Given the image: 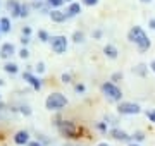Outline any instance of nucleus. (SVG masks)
<instances>
[{
  "instance_id": "1",
  "label": "nucleus",
  "mask_w": 155,
  "mask_h": 146,
  "mask_svg": "<svg viewBox=\"0 0 155 146\" xmlns=\"http://www.w3.org/2000/svg\"><path fill=\"white\" fill-rule=\"evenodd\" d=\"M127 40L136 45L140 53H145V52L150 50V46H152V41H150L148 34L143 31L141 26H133V28L129 29V33H127Z\"/></svg>"
},
{
  "instance_id": "2",
  "label": "nucleus",
  "mask_w": 155,
  "mask_h": 146,
  "mask_svg": "<svg viewBox=\"0 0 155 146\" xmlns=\"http://www.w3.org/2000/svg\"><path fill=\"white\" fill-rule=\"evenodd\" d=\"M55 127L61 132V136L67 138V139H78L81 134V127L72 120H55Z\"/></svg>"
},
{
  "instance_id": "3",
  "label": "nucleus",
  "mask_w": 155,
  "mask_h": 146,
  "mask_svg": "<svg viewBox=\"0 0 155 146\" xmlns=\"http://www.w3.org/2000/svg\"><path fill=\"white\" fill-rule=\"evenodd\" d=\"M66 105H67V98L62 93H50L45 100V107L50 112H59L62 108H66Z\"/></svg>"
},
{
  "instance_id": "4",
  "label": "nucleus",
  "mask_w": 155,
  "mask_h": 146,
  "mask_svg": "<svg viewBox=\"0 0 155 146\" xmlns=\"http://www.w3.org/2000/svg\"><path fill=\"white\" fill-rule=\"evenodd\" d=\"M102 93L105 95L107 100L114 101V103L122 101V91H121V88H119L117 84H114L112 81H105V83L102 84Z\"/></svg>"
},
{
  "instance_id": "5",
  "label": "nucleus",
  "mask_w": 155,
  "mask_h": 146,
  "mask_svg": "<svg viewBox=\"0 0 155 146\" xmlns=\"http://www.w3.org/2000/svg\"><path fill=\"white\" fill-rule=\"evenodd\" d=\"M117 113L119 115H138V113H141V107L134 101H119Z\"/></svg>"
},
{
  "instance_id": "6",
  "label": "nucleus",
  "mask_w": 155,
  "mask_h": 146,
  "mask_svg": "<svg viewBox=\"0 0 155 146\" xmlns=\"http://www.w3.org/2000/svg\"><path fill=\"white\" fill-rule=\"evenodd\" d=\"M50 45H52V50L62 55V53H66L67 50V38L66 36H62V34H57V36H52L50 38Z\"/></svg>"
},
{
  "instance_id": "7",
  "label": "nucleus",
  "mask_w": 155,
  "mask_h": 146,
  "mask_svg": "<svg viewBox=\"0 0 155 146\" xmlns=\"http://www.w3.org/2000/svg\"><path fill=\"white\" fill-rule=\"evenodd\" d=\"M109 134L112 136V139L119 141V143H133V138H131V134H127L126 131L119 129V127H112L110 131H109Z\"/></svg>"
},
{
  "instance_id": "8",
  "label": "nucleus",
  "mask_w": 155,
  "mask_h": 146,
  "mask_svg": "<svg viewBox=\"0 0 155 146\" xmlns=\"http://www.w3.org/2000/svg\"><path fill=\"white\" fill-rule=\"evenodd\" d=\"M22 81H26L33 90L40 91L41 90V86H43V83H41V79L38 78V76H35V74H31L29 71H26V72H22Z\"/></svg>"
},
{
  "instance_id": "9",
  "label": "nucleus",
  "mask_w": 155,
  "mask_h": 146,
  "mask_svg": "<svg viewBox=\"0 0 155 146\" xmlns=\"http://www.w3.org/2000/svg\"><path fill=\"white\" fill-rule=\"evenodd\" d=\"M21 5L17 0H7V11L11 12L12 17H21Z\"/></svg>"
},
{
  "instance_id": "10",
  "label": "nucleus",
  "mask_w": 155,
  "mask_h": 146,
  "mask_svg": "<svg viewBox=\"0 0 155 146\" xmlns=\"http://www.w3.org/2000/svg\"><path fill=\"white\" fill-rule=\"evenodd\" d=\"M14 143L19 146H24L29 143V132L28 131H17L16 134H14Z\"/></svg>"
},
{
  "instance_id": "11",
  "label": "nucleus",
  "mask_w": 155,
  "mask_h": 146,
  "mask_svg": "<svg viewBox=\"0 0 155 146\" xmlns=\"http://www.w3.org/2000/svg\"><path fill=\"white\" fill-rule=\"evenodd\" d=\"M48 16H50V19H52L54 23H64L66 19H69V17H67V14L64 11H61V9H52Z\"/></svg>"
},
{
  "instance_id": "12",
  "label": "nucleus",
  "mask_w": 155,
  "mask_h": 146,
  "mask_svg": "<svg viewBox=\"0 0 155 146\" xmlns=\"http://www.w3.org/2000/svg\"><path fill=\"white\" fill-rule=\"evenodd\" d=\"M14 53H16V48H14L12 43H4L2 48H0V57L2 59H11Z\"/></svg>"
},
{
  "instance_id": "13",
  "label": "nucleus",
  "mask_w": 155,
  "mask_h": 146,
  "mask_svg": "<svg viewBox=\"0 0 155 146\" xmlns=\"http://www.w3.org/2000/svg\"><path fill=\"white\" fill-rule=\"evenodd\" d=\"M104 55H105L107 59H110V60H116L117 57H119V50H117L114 45L107 43V45L104 46Z\"/></svg>"
},
{
  "instance_id": "14",
  "label": "nucleus",
  "mask_w": 155,
  "mask_h": 146,
  "mask_svg": "<svg viewBox=\"0 0 155 146\" xmlns=\"http://www.w3.org/2000/svg\"><path fill=\"white\" fill-rule=\"evenodd\" d=\"M83 12V9H81V4H78V2H71L69 4V7H67V17H76L78 14H81Z\"/></svg>"
},
{
  "instance_id": "15",
  "label": "nucleus",
  "mask_w": 155,
  "mask_h": 146,
  "mask_svg": "<svg viewBox=\"0 0 155 146\" xmlns=\"http://www.w3.org/2000/svg\"><path fill=\"white\" fill-rule=\"evenodd\" d=\"M0 29H2V33H11V19L9 17L0 19Z\"/></svg>"
},
{
  "instance_id": "16",
  "label": "nucleus",
  "mask_w": 155,
  "mask_h": 146,
  "mask_svg": "<svg viewBox=\"0 0 155 146\" xmlns=\"http://www.w3.org/2000/svg\"><path fill=\"white\" fill-rule=\"evenodd\" d=\"M95 129L98 131V132H102V134H107V132H109V124L105 122V120H100V122H97L95 124Z\"/></svg>"
},
{
  "instance_id": "17",
  "label": "nucleus",
  "mask_w": 155,
  "mask_h": 146,
  "mask_svg": "<svg viewBox=\"0 0 155 146\" xmlns=\"http://www.w3.org/2000/svg\"><path fill=\"white\" fill-rule=\"evenodd\" d=\"M4 71L7 74H17L19 67H17V64H14V62H7L5 65H4Z\"/></svg>"
},
{
  "instance_id": "18",
  "label": "nucleus",
  "mask_w": 155,
  "mask_h": 146,
  "mask_svg": "<svg viewBox=\"0 0 155 146\" xmlns=\"http://www.w3.org/2000/svg\"><path fill=\"white\" fill-rule=\"evenodd\" d=\"M131 138H133V143H143L145 141V138H147V136H145V132L143 131H136V132H134V134H131Z\"/></svg>"
},
{
  "instance_id": "19",
  "label": "nucleus",
  "mask_w": 155,
  "mask_h": 146,
  "mask_svg": "<svg viewBox=\"0 0 155 146\" xmlns=\"http://www.w3.org/2000/svg\"><path fill=\"white\" fill-rule=\"evenodd\" d=\"M72 41H74V43H83L84 41V33L83 31H74V33H72Z\"/></svg>"
},
{
  "instance_id": "20",
  "label": "nucleus",
  "mask_w": 155,
  "mask_h": 146,
  "mask_svg": "<svg viewBox=\"0 0 155 146\" xmlns=\"http://www.w3.org/2000/svg\"><path fill=\"white\" fill-rule=\"evenodd\" d=\"M62 4H64V0H47V5L50 9H59Z\"/></svg>"
},
{
  "instance_id": "21",
  "label": "nucleus",
  "mask_w": 155,
  "mask_h": 146,
  "mask_svg": "<svg viewBox=\"0 0 155 146\" xmlns=\"http://www.w3.org/2000/svg\"><path fill=\"white\" fill-rule=\"evenodd\" d=\"M38 40L43 41V43H47V41H50V34L47 33L45 29H41V31H38Z\"/></svg>"
},
{
  "instance_id": "22",
  "label": "nucleus",
  "mask_w": 155,
  "mask_h": 146,
  "mask_svg": "<svg viewBox=\"0 0 155 146\" xmlns=\"http://www.w3.org/2000/svg\"><path fill=\"white\" fill-rule=\"evenodd\" d=\"M134 72L138 74V76H145V74H147V65H145V64L136 65V67H134Z\"/></svg>"
},
{
  "instance_id": "23",
  "label": "nucleus",
  "mask_w": 155,
  "mask_h": 146,
  "mask_svg": "<svg viewBox=\"0 0 155 146\" xmlns=\"http://www.w3.org/2000/svg\"><path fill=\"white\" fill-rule=\"evenodd\" d=\"M29 9H31L29 4H22L21 5V17H28L29 16Z\"/></svg>"
},
{
  "instance_id": "24",
  "label": "nucleus",
  "mask_w": 155,
  "mask_h": 146,
  "mask_svg": "<svg viewBox=\"0 0 155 146\" xmlns=\"http://www.w3.org/2000/svg\"><path fill=\"white\" fill-rule=\"evenodd\" d=\"M19 112H21L22 115H26V117H29V115H31V108H29L28 105H21V107H19Z\"/></svg>"
},
{
  "instance_id": "25",
  "label": "nucleus",
  "mask_w": 155,
  "mask_h": 146,
  "mask_svg": "<svg viewBox=\"0 0 155 146\" xmlns=\"http://www.w3.org/2000/svg\"><path fill=\"white\" fill-rule=\"evenodd\" d=\"M145 115H147V119H148L150 122L155 124V110H152V108L150 110H145Z\"/></svg>"
},
{
  "instance_id": "26",
  "label": "nucleus",
  "mask_w": 155,
  "mask_h": 146,
  "mask_svg": "<svg viewBox=\"0 0 155 146\" xmlns=\"http://www.w3.org/2000/svg\"><path fill=\"white\" fill-rule=\"evenodd\" d=\"M121 79H122V72H114V74L110 76V81L114 83V84H116V83H119Z\"/></svg>"
},
{
  "instance_id": "27",
  "label": "nucleus",
  "mask_w": 155,
  "mask_h": 146,
  "mask_svg": "<svg viewBox=\"0 0 155 146\" xmlns=\"http://www.w3.org/2000/svg\"><path fill=\"white\" fill-rule=\"evenodd\" d=\"M19 57H21L22 60H24V59H28V57H29V52H28V48H26V46H22L21 50H19Z\"/></svg>"
},
{
  "instance_id": "28",
  "label": "nucleus",
  "mask_w": 155,
  "mask_h": 146,
  "mask_svg": "<svg viewBox=\"0 0 155 146\" xmlns=\"http://www.w3.org/2000/svg\"><path fill=\"white\" fill-rule=\"evenodd\" d=\"M61 81H62V83H66V84H67V83H71V74H66V72H64V74L61 76Z\"/></svg>"
},
{
  "instance_id": "29",
  "label": "nucleus",
  "mask_w": 155,
  "mask_h": 146,
  "mask_svg": "<svg viewBox=\"0 0 155 146\" xmlns=\"http://www.w3.org/2000/svg\"><path fill=\"white\" fill-rule=\"evenodd\" d=\"M102 36H104V31H102V29H95L93 31V38L95 40H100Z\"/></svg>"
},
{
  "instance_id": "30",
  "label": "nucleus",
  "mask_w": 155,
  "mask_h": 146,
  "mask_svg": "<svg viewBox=\"0 0 155 146\" xmlns=\"http://www.w3.org/2000/svg\"><path fill=\"white\" fill-rule=\"evenodd\" d=\"M84 5H90V7H93V5H97L98 4V0H81Z\"/></svg>"
},
{
  "instance_id": "31",
  "label": "nucleus",
  "mask_w": 155,
  "mask_h": 146,
  "mask_svg": "<svg viewBox=\"0 0 155 146\" xmlns=\"http://www.w3.org/2000/svg\"><path fill=\"white\" fill-rule=\"evenodd\" d=\"M36 71H38V74L45 72V64L43 62H38V64H36Z\"/></svg>"
},
{
  "instance_id": "32",
  "label": "nucleus",
  "mask_w": 155,
  "mask_h": 146,
  "mask_svg": "<svg viewBox=\"0 0 155 146\" xmlns=\"http://www.w3.org/2000/svg\"><path fill=\"white\" fill-rule=\"evenodd\" d=\"M74 90H76V93H84L86 88H84V84H76L74 86Z\"/></svg>"
},
{
  "instance_id": "33",
  "label": "nucleus",
  "mask_w": 155,
  "mask_h": 146,
  "mask_svg": "<svg viewBox=\"0 0 155 146\" xmlns=\"http://www.w3.org/2000/svg\"><path fill=\"white\" fill-rule=\"evenodd\" d=\"M22 36H31V28H29V26L22 28Z\"/></svg>"
},
{
  "instance_id": "34",
  "label": "nucleus",
  "mask_w": 155,
  "mask_h": 146,
  "mask_svg": "<svg viewBox=\"0 0 155 146\" xmlns=\"http://www.w3.org/2000/svg\"><path fill=\"white\" fill-rule=\"evenodd\" d=\"M29 41H31V38H29V36H21V43H22V45H28Z\"/></svg>"
},
{
  "instance_id": "35",
  "label": "nucleus",
  "mask_w": 155,
  "mask_h": 146,
  "mask_svg": "<svg viewBox=\"0 0 155 146\" xmlns=\"http://www.w3.org/2000/svg\"><path fill=\"white\" fill-rule=\"evenodd\" d=\"M26 146H45V144H41V143H40V141L36 139V141H29V143H28Z\"/></svg>"
},
{
  "instance_id": "36",
  "label": "nucleus",
  "mask_w": 155,
  "mask_h": 146,
  "mask_svg": "<svg viewBox=\"0 0 155 146\" xmlns=\"http://www.w3.org/2000/svg\"><path fill=\"white\" fill-rule=\"evenodd\" d=\"M148 26L155 31V19H150V21H148Z\"/></svg>"
},
{
  "instance_id": "37",
  "label": "nucleus",
  "mask_w": 155,
  "mask_h": 146,
  "mask_svg": "<svg viewBox=\"0 0 155 146\" xmlns=\"http://www.w3.org/2000/svg\"><path fill=\"white\" fill-rule=\"evenodd\" d=\"M150 69H152V71H153V72H155V60L152 62V64H150Z\"/></svg>"
},
{
  "instance_id": "38",
  "label": "nucleus",
  "mask_w": 155,
  "mask_h": 146,
  "mask_svg": "<svg viewBox=\"0 0 155 146\" xmlns=\"http://www.w3.org/2000/svg\"><path fill=\"white\" fill-rule=\"evenodd\" d=\"M97 146H110L109 143H100V144H97Z\"/></svg>"
},
{
  "instance_id": "39",
  "label": "nucleus",
  "mask_w": 155,
  "mask_h": 146,
  "mask_svg": "<svg viewBox=\"0 0 155 146\" xmlns=\"http://www.w3.org/2000/svg\"><path fill=\"white\" fill-rule=\"evenodd\" d=\"M127 146H140V144H138V143H129Z\"/></svg>"
},
{
  "instance_id": "40",
  "label": "nucleus",
  "mask_w": 155,
  "mask_h": 146,
  "mask_svg": "<svg viewBox=\"0 0 155 146\" xmlns=\"http://www.w3.org/2000/svg\"><path fill=\"white\" fill-rule=\"evenodd\" d=\"M140 2H143V4H147V2H150V0H140Z\"/></svg>"
},
{
  "instance_id": "41",
  "label": "nucleus",
  "mask_w": 155,
  "mask_h": 146,
  "mask_svg": "<svg viewBox=\"0 0 155 146\" xmlns=\"http://www.w3.org/2000/svg\"><path fill=\"white\" fill-rule=\"evenodd\" d=\"M0 86H4V81H2V79H0Z\"/></svg>"
},
{
  "instance_id": "42",
  "label": "nucleus",
  "mask_w": 155,
  "mask_h": 146,
  "mask_svg": "<svg viewBox=\"0 0 155 146\" xmlns=\"http://www.w3.org/2000/svg\"><path fill=\"white\" fill-rule=\"evenodd\" d=\"M64 2H69V4H71V2H72V0H64Z\"/></svg>"
},
{
  "instance_id": "43",
  "label": "nucleus",
  "mask_w": 155,
  "mask_h": 146,
  "mask_svg": "<svg viewBox=\"0 0 155 146\" xmlns=\"http://www.w3.org/2000/svg\"><path fill=\"white\" fill-rule=\"evenodd\" d=\"M0 34H2V29H0Z\"/></svg>"
}]
</instances>
